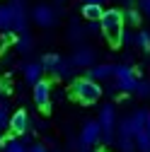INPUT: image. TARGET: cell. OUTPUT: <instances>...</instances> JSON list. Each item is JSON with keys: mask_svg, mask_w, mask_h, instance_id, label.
<instances>
[{"mask_svg": "<svg viewBox=\"0 0 150 152\" xmlns=\"http://www.w3.org/2000/svg\"><path fill=\"white\" fill-rule=\"evenodd\" d=\"M70 94H73V99H78L80 104L92 106V104L99 102L102 87H99L97 80H92V77H80V80H75V82L70 85Z\"/></svg>", "mask_w": 150, "mask_h": 152, "instance_id": "6da1fadb", "label": "cell"}, {"mask_svg": "<svg viewBox=\"0 0 150 152\" xmlns=\"http://www.w3.org/2000/svg\"><path fill=\"white\" fill-rule=\"evenodd\" d=\"M99 24H102V31H104V36H107V41H109L111 46H119V44H121V31H124V12L116 10V7L104 10Z\"/></svg>", "mask_w": 150, "mask_h": 152, "instance_id": "7a4b0ae2", "label": "cell"}, {"mask_svg": "<svg viewBox=\"0 0 150 152\" xmlns=\"http://www.w3.org/2000/svg\"><path fill=\"white\" fill-rule=\"evenodd\" d=\"M145 121H148V111H145V109H136L128 118H124V121L119 123V135L136 138L140 130H145Z\"/></svg>", "mask_w": 150, "mask_h": 152, "instance_id": "3957f363", "label": "cell"}, {"mask_svg": "<svg viewBox=\"0 0 150 152\" xmlns=\"http://www.w3.org/2000/svg\"><path fill=\"white\" fill-rule=\"evenodd\" d=\"M41 65H44V70L53 72L56 77H70V75H73V68H75L70 61H65L63 56H58V53L44 56V58H41Z\"/></svg>", "mask_w": 150, "mask_h": 152, "instance_id": "277c9868", "label": "cell"}, {"mask_svg": "<svg viewBox=\"0 0 150 152\" xmlns=\"http://www.w3.org/2000/svg\"><path fill=\"white\" fill-rule=\"evenodd\" d=\"M99 126L104 142H114V128H116V109L111 104H104L99 111Z\"/></svg>", "mask_w": 150, "mask_h": 152, "instance_id": "5b68a950", "label": "cell"}, {"mask_svg": "<svg viewBox=\"0 0 150 152\" xmlns=\"http://www.w3.org/2000/svg\"><path fill=\"white\" fill-rule=\"evenodd\" d=\"M114 77H116V89H121V92H136L138 77L133 75V68H128V65H114Z\"/></svg>", "mask_w": 150, "mask_h": 152, "instance_id": "8992f818", "label": "cell"}, {"mask_svg": "<svg viewBox=\"0 0 150 152\" xmlns=\"http://www.w3.org/2000/svg\"><path fill=\"white\" fill-rule=\"evenodd\" d=\"M102 140V126L99 121H85L82 130H80V145L82 147H92Z\"/></svg>", "mask_w": 150, "mask_h": 152, "instance_id": "52a82bcc", "label": "cell"}, {"mask_svg": "<svg viewBox=\"0 0 150 152\" xmlns=\"http://www.w3.org/2000/svg\"><path fill=\"white\" fill-rule=\"evenodd\" d=\"M12 31L22 34L27 31V5L24 0H12Z\"/></svg>", "mask_w": 150, "mask_h": 152, "instance_id": "ba28073f", "label": "cell"}, {"mask_svg": "<svg viewBox=\"0 0 150 152\" xmlns=\"http://www.w3.org/2000/svg\"><path fill=\"white\" fill-rule=\"evenodd\" d=\"M34 104L41 111H49V104H51V82L49 80L34 82Z\"/></svg>", "mask_w": 150, "mask_h": 152, "instance_id": "9c48e42d", "label": "cell"}, {"mask_svg": "<svg viewBox=\"0 0 150 152\" xmlns=\"http://www.w3.org/2000/svg\"><path fill=\"white\" fill-rule=\"evenodd\" d=\"M32 17H34V22L39 27H53L56 24V10L51 5H44V3L32 10Z\"/></svg>", "mask_w": 150, "mask_h": 152, "instance_id": "30bf717a", "label": "cell"}, {"mask_svg": "<svg viewBox=\"0 0 150 152\" xmlns=\"http://www.w3.org/2000/svg\"><path fill=\"white\" fill-rule=\"evenodd\" d=\"M70 63H73L75 68H92V65H95V51L87 48V46H80L78 51L73 53Z\"/></svg>", "mask_w": 150, "mask_h": 152, "instance_id": "8fae6325", "label": "cell"}, {"mask_svg": "<svg viewBox=\"0 0 150 152\" xmlns=\"http://www.w3.org/2000/svg\"><path fill=\"white\" fill-rule=\"evenodd\" d=\"M29 128V116H27V111L20 109V111H15L12 116H10V130L15 133V135H24Z\"/></svg>", "mask_w": 150, "mask_h": 152, "instance_id": "7c38bea8", "label": "cell"}, {"mask_svg": "<svg viewBox=\"0 0 150 152\" xmlns=\"http://www.w3.org/2000/svg\"><path fill=\"white\" fill-rule=\"evenodd\" d=\"M111 75H114V65H107V63H102V65H92L90 68V75L87 77H92V80H109Z\"/></svg>", "mask_w": 150, "mask_h": 152, "instance_id": "4fadbf2b", "label": "cell"}, {"mask_svg": "<svg viewBox=\"0 0 150 152\" xmlns=\"http://www.w3.org/2000/svg\"><path fill=\"white\" fill-rule=\"evenodd\" d=\"M41 72H44V65L41 63H27L24 65V80L34 85V82L41 80Z\"/></svg>", "mask_w": 150, "mask_h": 152, "instance_id": "5bb4252c", "label": "cell"}, {"mask_svg": "<svg viewBox=\"0 0 150 152\" xmlns=\"http://www.w3.org/2000/svg\"><path fill=\"white\" fill-rule=\"evenodd\" d=\"M102 15H104L102 5H95V3H85V5H82V17H85V20H90V22L102 20Z\"/></svg>", "mask_w": 150, "mask_h": 152, "instance_id": "9a60e30c", "label": "cell"}, {"mask_svg": "<svg viewBox=\"0 0 150 152\" xmlns=\"http://www.w3.org/2000/svg\"><path fill=\"white\" fill-rule=\"evenodd\" d=\"M0 29L12 31V5H0Z\"/></svg>", "mask_w": 150, "mask_h": 152, "instance_id": "2e32d148", "label": "cell"}, {"mask_svg": "<svg viewBox=\"0 0 150 152\" xmlns=\"http://www.w3.org/2000/svg\"><path fill=\"white\" fill-rule=\"evenodd\" d=\"M133 140H136V150L138 152H150V133L148 130H140Z\"/></svg>", "mask_w": 150, "mask_h": 152, "instance_id": "e0dca14e", "label": "cell"}, {"mask_svg": "<svg viewBox=\"0 0 150 152\" xmlns=\"http://www.w3.org/2000/svg\"><path fill=\"white\" fill-rule=\"evenodd\" d=\"M0 145H3V152H27V147L15 140V138H7V140H0Z\"/></svg>", "mask_w": 150, "mask_h": 152, "instance_id": "ac0fdd59", "label": "cell"}, {"mask_svg": "<svg viewBox=\"0 0 150 152\" xmlns=\"http://www.w3.org/2000/svg\"><path fill=\"white\" fill-rule=\"evenodd\" d=\"M32 36L27 34V31H22L20 36H17V51H20V53H29L32 51Z\"/></svg>", "mask_w": 150, "mask_h": 152, "instance_id": "d6986e66", "label": "cell"}, {"mask_svg": "<svg viewBox=\"0 0 150 152\" xmlns=\"http://www.w3.org/2000/svg\"><path fill=\"white\" fill-rule=\"evenodd\" d=\"M116 142H119V150H121V152H133V150H136V140L128 138V135H119Z\"/></svg>", "mask_w": 150, "mask_h": 152, "instance_id": "ffe728a7", "label": "cell"}, {"mask_svg": "<svg viewBox=\"0 0 150 152\" xmlns=\"http://www.w3.org/2000/svg\"><path fill=\"white\" fill-rule=\"evenodd\" d=\"M10 128V111H7V102L0 99V130Z\"/></svg>", "mask_w": 150, "mask_h": 152, "instance_id": "44dd1931", "label": "cell"}, {"mask_svg": "<svg viewBox=\"0 0 150 152\" xmlns=\"http://www.w3.org/2000/svg\"><path fill=\"white\" fill-rule=\"evenodd\" d=\"M136 44H138L143 51H148V48H150V31H145V29L138 31V34H136Z\"/></svg>", "mask_w": 150, "mask_h": 152, "instance_id": "7402d4cb", "label": "cell"}, {"mask_svg": "<svg viewBox=\"0 0 150 152\" xmlns=\"http://www.w3.org/2000/svg\"><path fill=\"white\" fill-rule=\"evenodd\" d=\"M124 20H126L128 24H138V22H140V12L133 10V7H128V10L124 12Z\"/></svg>", "mask_w": 150, "mask_h": 152, "instance_id": "603a6c76", "label": "cell"}, {"mask_svg": "<svg viewBox=\"0 0 150 152\" xmlns=\"http://www.w3.org/2000/svg\"><path fill=\"white\" fill-rule=\"evenodd\" d=\"M136 94H138V97H150V82H140V80H138Z\"/></svg>", "mask_w": 150, "mask_h": 152, "instance_id": "cb8c5ba5", "label": "cell"}, {"mask_svg": "<svg viewBox=\"0 0 150 152\" xmlns=\"http://www.w3.org/2000/svg\"><path fill=\"white\" fill-rule=\"evenodd\" d=\"M102 29V24H99V20H95V22H90V27H87V34H97Z\"/></svg>", "mask_w": 150, "mask_h": 152, "instance_id": "d4e9b609", "label": "cell"}, {"mask_svg": "<svg viewBox=\"0 0 150 152\" xmlns=\"http://www.w3.org/2000/svg\"><path fill=\"white\" fill-rule=\"evenodd\" d=\"M27 152H49V150H46V145H41V142H36V145H32V147H29Z\"/></svg>", "mask_w": 150, "mask_h": 152, "instance_id": "484cf974", "label": "cell"}, {"mask_svg": "<svg viewBox=\"0 0 150 152\" xmlns=\"http://www.w3.org/2000/svg\"><path fill=\"white\" fill-rule=\"evenodd\" d=\"M140 7H143V12L150 17V0H140Z\"/></svg>", "mask_w": 150, "mask_h": 152, "instance_id": "4316f807", "label": "cell"}, {"mask_svg": "<svg viewBox=\"0 0 150 152\" xmlns=\"http://www.w3.org/2000/svg\"><path fill=\"white\" fill-rule=\"evenodd\" d=\"M0 92H10V82L7 80H0Z\"/></svg>", "mask_w": 150, "mask_h": 152, "instance_id": "83f0119b", "label": "cell"}, {"mask_svg": "<svg viewBox=\"0 0 150 152\" xmlns=\"http://www.w3.org/2000/svg\"><path fill=\"white\" fill-rule=\"evenodd\" d=\"M145 130L150 133V111H148V121H145Z\"/></svg>", "mask_w": 150, "mask_h": 152, "instance_id": "f1b7e54d", "label": "cell"}, {"mask_svg": "<svg viewBox=\"0 0 150 152\" xmlns=\"http://www.w3.org/2000/svg\"><path fill=\"white\" fill-rule=\"evenodd\" d=\"M85 3H95V5H102L104 0H85Z\"/></svg>", "mask_w": 150, "mask_h": 152, "instance_id": "f546056e", "label": "cell"}, {"mask_svg": "<svg viewBox=\"0 0 150 152\" xmlns=\"http://www.w3.org/2000/svg\"><path fill=\"white\" fill-rule=\"evenodd\" d=\"M80 152H87V147H82V150H80Z\"/></svg>", "mask_w": 150, "mask_h": 152, "instance_id": "4dcf8cb0", "label": "cell"}]
</instances>
